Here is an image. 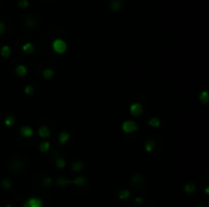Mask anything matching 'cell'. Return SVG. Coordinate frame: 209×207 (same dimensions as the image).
I'll use <instances>...</instances> for the list:
<instances>
[{
  "label": "cell",
  "instance_id": "27",
  "mask_svg": "<svg viewBox=\"0 0 209 207\" xmlns=\"http://www.w3.org/2000/svg\"><path fill=\"white\" fill-rule=\"evenodd\" d=\"M5 29H6V27H5L4 22H0V36L3 35V33H4Z\"/></svg>",
  "mask_w": 209,
  "mask_h": 207
},
{
  "label": "cell",
  "instance_id": "20",
  "mask_svg": "<svg viewBox=\"0 0 209 207\" xmlns=\"http://www.w3.org/2000/svg\"><path fill=\"white\" fill-rule=\"evenodd\" d=\"M72 170L74 172H80V170H82L84 169V164L82 161H76V163H74L72 164Z\"/></svg>",
  "mask_w": 209,
  "mask_h": 207
},
{
  "label": "cell",
  "instance_id": "1",
  "mask_svg": "<svg viewBox=\"0 0 209 207\" xmlns=\"http://www.w3.org/2000/svg\"><path fill=\"white\" fill-rule=\"evenodd\" d=\"M52 48H53V50L57 54H63L68 50V45H66L65 41L61 40V39H56L52 43Z\"/></svg>",
  "mask_w": 209,
  "mask_h": 207
},
{
  "label": "cell",
  "instance_id": "3",
  "mask_svg": "<svg viewBox=\"0 0 209 207\" xmlns=\"http://www.w3.org/2000/svg\"><path fill=\"white\" fill-rule=\"evenodd\" d=\"M23 207H43V201L40 198L31 197L24 203Z\"/></svg>",
  "mask_w": 209,
  "mask_h": 207
},
{
  "label": "cell",
  "instance_id": "12",
  "mask_svg": "<svg viewBox=\"0 0 209 207\" xmlns=\"http://www.w3.org/2000/svg\"><path fill=\"white\" fill-rule=\"evenodd\" d=\"M69 138H71V135H69L68 132H66V131H62V132L59 133V137H58V140H59V143L63 144V143H66Z\"/></svg>",
  "mask_w": 209,
  "mask_h": 207
},
{
  "label": "cell",
  "instance_id": "4",
  "mask_svg": "<svg viewBox=\"0 0 209 207\" xmlns=\"http://www.w3.org/2000/svg\"><path fill=\"white\" fill-rule=\"evenodd\" d=\"M130 113L134 117H140L143 114V107H142L141 104L134 103L130 106Z\"/></svg>",
  "mask_w": 209,
  "mask_h": 207
},
{
  "label": "cell",
  "instance_id": "18",
  "mask_svg": "<svg viewBox=\"0 0 209 207\" xmlns=\"http://www.w3.org/2000/svg\"><path fill=\"white\" fill-rule=\"evenodd\" d=\"M15 118L12 115H8L4 120V124L5 126H7V127H12V126L15 125Z\"/></svg>",
  "mask_w": 209,
  "mask_h": 207
},
{
  "label": "cell",
  "instance_id": "21",
  "mask_svg": "<svg viewBox=\"0 0 209 207\" xmlns=\"http://www.w3.org/2000/svg\"><path fill=\"white\" fill-rule=\"evenodd\" d=\"M130 195H131V193L129 190H121V191L118 192V197H119V199H121V200L128 199V198L130 197Z\"/></svg>",
  "mask_w": 209,
  "mask_h": 207
},
{
  "label": "cell",
  "instance_id": "9",
  "mask_svg": "<svg viewBox=\"0 0 209 207\" xmlns=\"http://www.w3.org/2000/svg\"><path fill=\"white\" fill-rule=\"evenodd\" d=\"M22 49H23V51L26 53V54H29V55L33 54V53L35 52V46L32 43H30V42L24 44L23 47H22Z\"/></svg>",
  "mask_w": 209,
  "mask_h": 207
},
{
  "label": "cell",
  "instance_id": "11",
  "mask_svg": "<svg viewBox=\"0 0 209 207\" xmlns=\"http://www.w3.org/2000/svg\"><path fill=\"white\" fill-rule=\"evenodd\" d=\"M0 55L3 58H9L10 55H12V49H10V47L7 46V45L2 47V48L0 49Z\"/></svg>",
  "mask_w": 209,
  "mask_h": 207
},
{
  "label": "cell",
  "instance_id": "17",
  "mask_svg": "<svg viewBox=\"0 0 209 207\" xmlns=\"http://www.w3.org/2000/svg\"><path fill=\"white\" fill-rule=\"evenodd\" d=\"M148 124L151 126L153 128H158L160 126V120L157 118V117H152V118H150Z\"/></svg>",
  "mask_w": 209,
  "mask_h": 207
},
{
  "label": "cell",
  "instance_id": "8",
  "mask_svg": "<svg viewBox=\"0 0 209 207\" xmlns=\"http://www.w3.org/2000/svg\"><path fill=\"white\" fill-rule=\"evenodd\" d=\"M15 73L19 77H24V76H26L28 73V68L25 65H23V64H19V65L16 66V68H15Z\"/></svg>",
  "mask_w": 209,
  "mask_h": 207
},
{
  "label": "cell",
  "instance_id": "25",
  "mask_svg": "<svg viewBox=\"0 0 209 207\" xmlns=\"http://www.w3.org/2000/svg\"><path fill=\"white\" fill-rule=\"evenodd\" d=\"M55 164H56V167L58 169H65L66 164H65V161L63 158H57L56 161H55Z\"/></svg>",
  "mask_w": 209,
  "mask_h": 207
},
{
  "label": "cell",
  "instance_id": "13",
  "mask_svg": "<svg viewBox=\"0 0 209 207\" xmlns=\"http://www.w3.org/2000/svg\"><path fill=\"white\" fill-rule=\"evenodd\" d=\"M155 144H156L155 141L152 140V139H149V140H147L146 143H145V145H144L145 150H146V151L148 152V153L152 152L153 149H154V147H155Z\"/></svg>",
  "mask_w": 209,
  "mask_h": 207
},
{
  "label": "cell",
  "instance_id": "7",
  "mask_svg": "<svg viewBox=\"0 0 209 207\" xmlns=\"http://www.w3.org/2000/svg\"><path fill=\"white\" fill-rule=\"evenodd\" d=\"M38 134L42 138H48V137H50L51 132H50V129L47 126H41L38 130Z\"/></svg>",
  "mask_w": 209,
  "mask_h": 207
},
{
  "label": "cell",
  "instance_id": "22",
  "mask_svg": "<svg viewBox=\"0 0 209 207\" xmlns=\"http://www.w3.org/2000/svg\"><path fill=\"white\" fill-rule=\"evenodd\" d=\"M30 5V2L29 0H18V6L19 8H23V9H25V8H28Z\"/></svg>",
  "mask_w": 209,
  "mask_h": 207
},
{
  "label": "cell",
  "instance_id": "5",
  "mask_svg": "<svg viewBox=\"0 0 209 207\" xmlns=\"http://www.w3.org/2000/svg\"><path fill=\"white\" fill-rule=\"evenodd\" d=\"M19 133L21 135L24 137V138H30V137L33 136L34 134V130H33L32 127L30 126H23V127L19 129Z\"/></svg>",
  "mask_w": 209,
  "mask_h": 207
},
{
  "label": "cell",
  "instance_id": "16",
  "mask_svg": "<svg viewBox=\"0 0 209 207\" xmlns=\"http://www.w3.org/2000/svg\"><path fill=\"white\" fill-rule=\"evenodd\" d=\"M42 75H43V77L45 78V79H51V78L54 76V71L50 68H46L43 70Z\"/></svg>",
  "mask_w": 209,
  "mask_h": 207
},
{
  "label": "cell",
  "instance_id": "10",
  "mask_svg": "<svg viewBox=\"0 0 209 207\" xmlns=\"http://www.w3.org/2000/svg\"><path fill=\"white\" fill-rule=\"evenodd\" d=\"M86 182H87V180H86V178L85 177H83V176H80V177H77L75 180H72V181H69L68 183L72 184V185H77V186H84L86 184Z\"/></svg>",
  "mask_w": 209,
  "mask_h": 207
},
{
  "label": "cell",
  "instance_id": "28",
  "mask_svg": "<svg viewBox=\"0 0 209 207\" xmlns=\"http://www.w3.org/2000/svg\"><path fill=\"white\" fill-rule=\"evenodd\" d=\"M135 203H136V204H138V205H141V204L143 203V199H142V198H140V197L136 198Z\"/></svg>",
  "mask_w": 209,
  "mask_h": 207
},
{
  "label": "cell",
  "instance_id": "19",
  "mask_svg": "<svg viewBox=\"0 0 209 207\" xmlns=\"http://www.w3.org/2000/svg\"><path fill=\"white\" fill-rule=\"evenodd\" d=\"M184 190H185V192L187 194H193L195 192V190H196V186H195L193 183H189V184H187V185H185Z\"/></svg>",
  "mask_w": 209,
  "mask_h": 207
},
{
  "label": "cell",
  "instance_id": "14",
  "mask_svg": "<svg viewBox=\"0 0 209 207\" xmlns=\"http://www.w3.org/2000/svg\"><path fill=\"white\" fill-rule=\"evenodd\" d=\"M199 100L200 102H201L203 105H207L208 104V100H209V96H208V93L206 91H203L200 93L199 94Z\"/></svg>",
  "mask_w": 209,
  "mask_h": 207
},
{
  "label": "cell",
  "instance_id": "15",
  "mask_svg": "<svg viewBox=\"0 0 209 207\" xmlns=\"http://www.w3.org/2000/svg\"><path fill=\"white\" fill-rule=\"evenodd\" d=\"M49 149H50V143L48 141H43V142H41L40 145H39V150H40L42 153L47 152Z\"/></svg>",
  "mask_w": 209,
  "mask_h": 207
},
{
  "label": "cell",
  "instance_id": "26",
  "mask_svg": "<svg viewBox=\"0 0 209 207\" xmlns=\"http://www.w3.org/2000/svg\"><path fill=\"white\" fill-rule=\"evenodd\" d=\"M42 186L43 187H49L52 184V178L50 177H45L42 180Z\"/></svg>",
  "mask_w": 209,
  "mask_h": 207
},
{
  "label": "cell",
  "instance_id": "23",
  "mask_svg": "<svg viewBox=\"0 0 209 207\" xmlns=\"http://www.w3.org/2000/svg\"><path fill=\"white\" fill-rule=\"evenodd\" d=\"M34 93H35V89L32 85H27L26 88H25V94H26L27 96L32 97L33 94H34Z\"/></svg>",
  "mask_w": 209,
  "mask_h": 207
},
{
  "label": "cell",
  "instance_id": "6",
  "mask_svg": "<svg viewBox=\"0 0 209 207\" xmlns=\"http://www.w3.org/2000/svg\"><path fill=\"white\" fill-rule=\"evenodd\" d=\"M122 6H124V3H122L121 0H112V1H110V4H109V7L113 11L121 10Z\"/></svg>",
  "mask_w": 209,
  "mask_h": 207
},
{
  "label": "cell",
  "instance_id": "2",
  "mask_svg": "<svg viewBox=\"0 0 209 207\" xmlns=\"http://www.w3.org/2000/svg\"><path fill=\"white\" fill-rule=\"evenodd\" d=\"M121 129L124 133H133L137 131L139 127L134 121H124L121 125Z\"/></svg>",
  "mask_w": 209,
  "mask_h": 207
},
{
  "label": "cell",
  "instance_id": "24",
  "mask_svg": "<svg viewBox=\"0 0 209 207\" xmlns=\"http://www.w3.org/2000/svg\"><path fill=\"white\" fill-rule=\"evenodd\" d=\"M1 186L3 187L4 189H10L12 186V182H10L8 179H3V180L1 181Z\"/></svg>",
  "mask_w": 209,
  "mask_h": 207
}]
</instances>
